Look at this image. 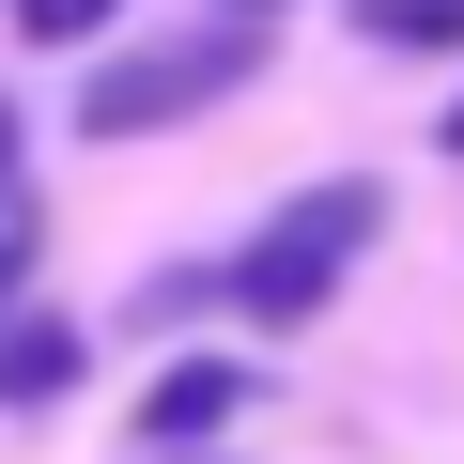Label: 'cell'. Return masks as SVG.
<instances>
[{
	"mask_svg": "<svg viewBox=\"0 0 464 464\" xmlns=\"http://www.w3.org/2000/svg\"><path fill=\"white\" fill-rule=\"evenodd\" d=\"M372 47H464V0H356Z\"/></svg>",
	"mask_w": 464,
	"mask_h": 464,
	"instance_id": "4",
	"label": "cell"
},
{
	"mask_svg": "<svg viewBox=\"0 0 464 464\" xmlns=\"http://www.w3.org/2000/svg\"><path fill=\"white\" fill-rule=\"evenodd\" d=\"M248 16H264V0H248Z\"/></svg>",
	"mask_w": 464,
	"mask_h": 464,
	"instance_id": "10",
	"label": "cell"
},
{
	"mask_svg": "<svg viewBox=\"0 0 464 464\" xmlns=\"http://www.w3.org/2000/svg\"><path fill=\"white\" fill-rule=\"evenodd\" d=\"M0 186H16V109H0Z\"/></svg>",
	"mask_w": 464,
	"mask_h": 464,
	"instance_id": "8",
	"label": "cell"
},
{
	"mask_svg": "<svg viewBox=\"0 0 464 464\" xmlns=\"http://www.w3.org/2000/svg\"><path fill=\"white\" fill-rule=\"evenodd\" d=\"M16 279H32V217L0 201V295H16Z\"/></svg>",
	"mask_w": 464,
	"mask_h": 464,
	"instance_id": "6",
	"label": "cell"
},
{
	"mask_svg": "<svg viewBox=\"0 0 464 464\" xmlns=\"http://www.w3.org/2000/svg\"><path fill=\"white\" fill-rule=\"evenodd\" d=\"M449 155H464V109H449Z\"/></svg>",
	"mask_w": 464,
	"mask_h": 464,
	"instance_id": "9",
	"label": "cell"
},
{
	"mask_svg": "<svg viewBox=\"0 0 464 464\" xmlns=\"http://www.w3.org/2000/svg\"><path fill=\"white\" fill-rule=\"evenodd\" d=\"M109 16V0H32V32H93Z\"/></svg>",
	"mask_w": 464,
	"mask_h": 464,
	"instance_id": "7",
	"label": "cell"
},
{
	"mask_svg": "<svg viewBox=\"0 0 464 464\" xmlns=\"http://www.w3.org/2000/svg\"><path fill=\"white\" fill-rule=\"evenodd\" d=\"M372 217H387V186H356V170H341V186H310L264 248L232 264V310H248V325H310V310L341 295V264L372 248Z\"/></svg>",
	"mask_w": 464,
	"mask_h": 464,
	"instance_id": "1",
	"label": "cell"
},
{
	"mask_svg": "<svg viewBox=\"0 0 464 464\" xmlns=\"http://www.w3.org/2000/svg\"><path fill=\"white\" fill-rule=\"evenodd\" d=\"M232 402H248V356H186V372H155V402H140V433L155 449H201Z\"/></svg>",
	"mask_w": 464,
	"mask_h": 464,
	"instance_id": "3",
	"label": "cell"
},
{
	"mask_svg": "<svg viewBox=\"0 0 464 464\" xmlns=\"http://www.w3.org/2000/svg\"><path fill=\"white\" fill-rule=\"evenodd\" d=\"M63 372H78V341H63V325H16V341H0V402H47Z\"/></svg>",
	"mask_w": 464,
	"mask_h": 464,
	"instance_id": "5",
	"label": "cell"
},
{
	"mask_svg": "<svg viewBox=\"0 0 464 464\" xmlns=\"http://www.w3.org/2000/svg\"><path fill=\"white\" fill-rule=\"evenodd\" d=\"M248 63H264V16H248V32H186V47H124V63L78 93V124H93V140H155V124L217 109Z\"/></svg>",
	"mask_w": 464,
	"mask_h": 464,
	"instance_id": "2",
	"label": "cell"
}]
</instances>
